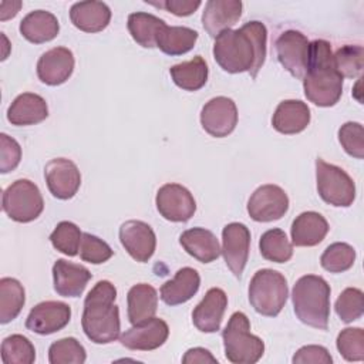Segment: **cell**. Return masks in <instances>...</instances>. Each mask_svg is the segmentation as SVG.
<instances>
[{
	"label": "cell",
	"mask_w": 364,
	"mask_h": 364,
	"mask_svg": "<svg viewBox=\"0 0 364 364\" xmlns=\"http://www.w3.org/2000/svg\"><path fill=\"white\" fill-rule=\"evenodd\" d=\"M289 296L286 277L273 269L257 270L249 284V301L262 316L276 317Z\"/></svg>",
	"instance_id": "obj_6"
},
{
	"label": "cell",
	"mask_w": 364,
	"mask_h": 364,
	"mask_svg": "<svg viewBox=\"0 0 364 364\" xmlns=\"http://www.w3.org/2000/svg\"><path fill=\"white\" fill-rule=\"evenodd\" d=\"M179 243L188 255L200 263H210L220 255V246L213 232L205 228H192L179 236Z\"/></svg>",
	"instance_id": "obj_27"
},
{
	"label": "cell",
	"mask_w": 364,
	"mask_h": 364,
	"mask_svg": "<svg viewBox=\"0 0 364 364\" xmlns=\"http://www.w3.org/2000/svg\"><path fill=\"white\" fill-rule=\"evenodd\" d=\"M60 31V24L57 17L46 10L30 11L20 21L21 36L34 44H41L51 41L57 37Z\"/></svg>",
	"instance_id": "obj_28"
},
{
	"label": "cell",
	"mask_w": 364,
	"mask_h": 364,
	"mask_svg": "<svg viewBox=\"0 0 364 364\" xmlns=\"http://www.w3.org/2000/svg\"><path fill=\"white\" fill-rule=\"evenodd\" d=\"M222 338L225 355L233 364H255L264 353V343L250 333V321L242 311L230 316Z\"/></svg>",
	"instance_id": "obj_5"
},
{
	"label": "cell",
	"mask_w": 364,
	"mask_h": 364,
	"mask_svg": "<svg viewBox=\"0 0 364 364\" xmlns=\"http://www.w3.org/2000/svg\"><path fill=\"white\" fill-rule=\"evenodd\" d=\"M291 361L294 364H331L333 358L326 347L310 344L299 348Z\"/></svg>",
	"instance_id": "obj_45"
},
{
	"label": "cell",
	"mask_w": 364,
	"mask_h": 364,
	"mask_svg": "<svg viewBox=\"0 0 364 364\" xmlns=\"http://www.w3.org/2000/svg\"><path fill=\"white\" fill-rule=\"evenodd\" d=\"M91 277V272L85 266L64 259H58L53 266L54 290L63 297L81 296Z\"/></svg>",
	"instance_id": "obj_21"
},
{
	"label": "cell",
	"mask_w": 364,
	"mask_h": 364,
	"mask_svg": "<svg viewBox=\"0 0 364 364\" xmlns=\"http://www.w3.org/2000/svg\"><path fill=\"white\" fill-rule=\"evenodd\" d=\"M303 88L306 98L317 107H333L338 102L343 94V77L334 67L328 41L314 40L310 43Z\"/></svg>",
	"instance_id": "obj_2"
},
{
	"label": "cell",
	"mask_w": 364,
	"mask_h": 364,
	"mask_svg": "<svg viewBox=\"0 0 364 364\" xmlns=\"http://www.w3.org/2000/svg\"><path fill=\"white\" fill-rule=\"evenodd\" d=\"M243 4L240 0H209L202 13V24L210 37H218L229 30L242 16Z\"/></svg>",
	"instance_id": "obj_20"
},
{
	"label": "cell",
	"mask_w": 364,
	"mask_h": 364,
	"mask_svg": "<svg viewBox=\"0 0 364 364\" xmlns=\"http://www.w3.org/2000/svg\"><path fill=\"white\" fill-rule=\"evenodd\" d=\"M71 320L68 304L55 300H47L36 304L26 320V327L40 336H48L64 328Z\"/></svg>",
	"instance_id": "obj_14"
},
{
	"label": "cell",
	"mask_w": 364,
	"mask_h": 364,
	"mask_svg": "<svg viewBox=\"0 0 364 364\" xmlns=\"http://www.w3.org/2000/svg\"><path fill=\"white\" fill-rule=\"evenodd\" d=\"M355 260V250L344 242H336L326 247L320 257L321 267L330 273H341L348 270Z\"/></svg>",
	"instance_id": "obj_36"
},
{
	"label": "cell",
	"mask_w": 364,
	"mask_h": 364,
	"mask_svg": "<svg viewBox=\"0 0 364 364\" xmlns=\"http://www.w3.org/2000/svg\"><path fill=\"white\" fill-rule=\"evenodd\" d=\"M330 286L316 274L301 276L293 286L291 300L297 318L314 328L327 330L330 318Z\"/></svg>",
	"instance_id": "obj_4"
},
{
	"label": "cell",
	"mask_w": 364,
	"mask_h": 364,
	"mask_svg": "<svg viewBox=\"0 0 364 364\" xmlns=\"http://www.w3.org/2000/svg\"><path fill=\"white\" fill-rule=\"evenodd\" d=\"M44 176L51 195L63 200L71 199L81 185L77 165L67 158L51 159L44 168Z\"/></svg>",
	"instance_id": "obj_15"
},
{
	"label": "cell",
	"mask_w": 364,
	"mask_h": 364,
	"mask_svg": "<svg viewBox=\"0 0 364 364\" xmlns=\"http://www.w3.org/2000/svg\"><path fill=\"white\" fill-rule=\"evenodd\" d=\"M128 318L132 326L141 324L155 317L158 307V293L154 286L148 283L134 284L127 296Z\"/></svg>",
	"instance_id": "obj_29"
},
{
	"label": "cell",
	"mask_w": 364,
	"mask_h": 364,
	"mask_svg": "<svg viewBox=\"0 0 364 364\" xmlns=\"http://www.w3.org/2000/svg\"><path fill=\"white\" fill-rule=\"evenodd\" d=\"M48 117L46 100L33 92H23L14 98L7 109V119L13 125H34Z\"/></svg>",
	"instance_id": "obj_25"
},
{
	"label": "cell",
	"mask_w": 364,
	"mask_h": 364,
	"mask_svg": "<svg viewBox=\"0 0 364 364\" xmlns=\"http://www.w3.org/2000/svg\"><path fill=\"white\" fill-rule=\"evenodd\" d=\"M115 299V286L108 280H100L84 300L81 326L95 344H108L119 337V310Z\"/></svg>",
	"instance_id": "obj_3"
},
{
	"label": "cell",
	"mask_w": 364,
	"mask_h": 364,
	"mask_svg": "<svg viewBox=\"0 0 364 364\" xmlns=\"http://www.w3.org/2000/svg\"><path fill=\"white\" fill-rule=\"evenodd\" d=\"M182 363L185 364H203V363H216L218 360L210 354L209 350L202 348V347H193L189 348L185 355L182 357Z\"/></svg>",
	"instance_id": "obj_47"
},
{
	"label": "cell",
	"mask_w": 364,
	"mask_h": 364,
	"mask_svg": "<svg viewBox=\"0 0 364 364\" xmlns=\"http://www.w3.org/2000/svg\"><path fill=\"white\" fill-rule=\"evenodd\" d=\"M198 40V31L182 26H164L156 37V47L168 55H182L191 51Z\"/></svg>",
	"instance_id": "obj_30"
},
{
	"label": "cell",
	"mask_w": 364,
	"mask_h": 364,
	"mask_svg": "<svg viewBox=\"0 0 364 364\" xmlns=\"http://www.w3.org/2000/svg\"><path fill=\"white\" fill-rule=\"evenodd\" d=\"M316 181L320 198L333 206L347 208L355 199V185L350 175L321 158L316 159Z\"/></svg>",
	"instance_id": "obj_8"
},
{
	"label": "cell",
	"mask_w": 364,
	"mask_h": 364,
	"mask_svg": "<svg viewBox=\"0 0 364 364\" xmlns=\"http://www.w3.org/2000/svg\"><path fill=\"white\" fill-rule=\"evenodd\" d=\"M200 286V276L193 267H182L172 280L161 286V299L168 306H178L191 300Z\"/></svg>",
	"instance_id": "obj_26"
},
{
	"label": "cell",
	"mask_w": 364,
	"mask_h": 364,
	"mask_svg": "<svg viewBox=\"0 0 364 364\" xmlns=\"http://www.w3.org/2000/svg\"><path fill=\"white\" fill-rule=\"evenodd\" d=\"M82 233L80 228L68 220L60 222L50 235L51 245L65 256H75L80 250Z\"/></svg>",
	"instance_id": "obj_39"
},
{
	"label": "cell",
	"mask_w": 364,
	"mask_h": 364,
	"mask_svg": "<svg viewBox=\"0 0 364 364\" xmlns=\"http://www.w3.org/2000/svg\"><path fill=\"white\" fill-rule=\"evenodd\" d=\"M85 358V348L74 337L60 338L48 348V361L51 364H82Z\"/></svg>",
	"instance_id": "obj_37"
},
{
	"label": "cell",
	"mask_w": 364,
	"mask_h": 364,
	"mask_svg": "<svg viewBox=\"0 0 364 364\" xmlns=\"http://www.w3.org/2000/svg\"><path fill=\"white\" fill-rule=\"evenodd\" d=\"M21 159L18 142L7 134L0 135V172L7 173L17 168Z\"/></svg>",
	"instance_id": "obj_44"
},
{
	"label": "cell",
	"mask_w": 364,
	"mask_h": 364,
	"mask_svg": "<svg viewBox=\"0 0 364 364\" xmlns=\"http://www.w3.org/2000/svg\"><path fill=\"white\" fill-rule=\"evenodd\" d=\"M337 316L344 323H353L358 320L364 313L363 291L357 287L344 289L334 304Z\"/></svg>",
	"instance_id": "obj_40"
},
{
	"label": "cell",
	"mask_w": 364,
	"mask_h": 364,
	"mask_svg": "<svg viewBox=\"0 0 364 364\" xmlns=\"http://www.w3.org/2000/svg\"><path fill=\"white\" fill-rule=\"evenodd\" d=\"M289 209V196L277 185L259 186L247 202V213L256 222L277 220Z\"/></svg>",
	"instance_id": "obj_10"
},
{
	"label": "cell",
	"mask_w": 364,
	"mask_h": 364,
	"mask_svg": "<svg viewBox=\"0 0 364 364\" xmlns=\"http://www.w3.org/2000/svg\"><path fill=\"white\" fill-rule=\"evenodd\" d=\"M228 307V296L219 287H212L192 311V323L202 333H216Z\"/></svg>",
	"instance_id": "obj_19"
},
{
	"label": "cell",
	"mask_w": 364,
	"mask_h": 364,
	"mask_svg": "<svg viewBox=\"0 0 364 364\" xmlns=\"http://www.w3.org/2000/svg\"><path fill=\"white\" fill-rule=\"evenodd\" d=\"M267 30L262 21H249L237 30L222 31L213 44L215 61L230 74L249 71L256 78L266 60Z\"/></svg>",
	"instance_id": "obj_1"
},
{
	"label": "cell",
	"mask_w": 364,
	"mask_h": 364,
	"mask_svg": "<svg viewBox=\"0 0 364 364\" xmlns=\"http://www.w3.org/2000/svg\"><path fill=\"white\" fill-rule=\"evenodd\" d=\"M26 301L23 284L13 277L0 279V323L6 324L14 320Z\"/></svg>",
	"instance_id": "obj_33"
},
{
	"label": "cell",
	"mask_w": 364,
	"mask_h": 364,
	"mask_svg": "<svg viewBox=\"0 0 364 364\" xmlns=\"http://www.w3.org/2000/svg\"><path fill=\"white\" fill-rule=\"evenodd\" d=\"M164 26L165 21L151 13L136 11L128 16V31L131 37L145 48L156 47V37Z\"/></svg>",
	"instance_id": "obj_32"
},
{
	"label": "cell",
	"mask_w": 364,
	"mask_h": 364,
	"mask_svg": "<svg viewBox=\"0 0 364 364\" xmlns=\"http://www.w3.org/2000/svg\"><path fill=\"white\" fill-rule=\"evenodd\" d=\"M337 350L347 361L364 360V331L361 327H347L337 336Z\"/></svg>",
	"instance_id": "obj_41"
},
{
	"label": "cell",
	"mask_w": 364,
	"mask_h": 364,
	"mask_svg": "<svg viewBox=\"0 0 364 364\" xmlns=\"http://www.w3.org/2000/svg\"><path fill=\"white\" fill-rule=\"evenodd\" d=\"M169 74L173 82L185 91H198L208 81V65L200 55H195L189 61H183L171 67Z\"/></svg>",
	"instance_id": "obj_31"
},
{
	"label": "cell",
	"mask_w": 364,
	"mask_h": 364,
	"mask_svg": "<svg viewBox=\"0 0 364 364\" xmlns=\"http://www.w3.org/2000/svg\"><path fill=\"white\" fill-rule=\"evenodd\" d=\"M149 4L162 7L175 16L185 17V16H191L192 13H195L196 9L200 6V1L199 0H165V1L149 3Z\"/></svg>",
	"instance_id": "obj_46"
},
{
	"label": "cell",
	"mask_w": 364,
	"mask_h": 364,
	"mask_svg": "<svg viewBox=\"0 0 364 364\" xmlns=\"http://www.w3.org/2000/svg\"><path fill=\"white\" fill-rule=\"evenodd\" d=\"M168 336V324L159 317H152L141 324H135L128 328L119 337V341L124 347L129 350L149 351L161 347L166 341Z\"/></svg>",
	"instance_id": "obj_17"
},
{
	"label": "cell",
	"mask_w": 364,
	"mask_h": 364,
	"mask_svg": "<svg viewBox=\"0 0 364 364\" xmlns=\"http://www.w3.org/2000/svg\"><path fill=\"white\" fill-rule=\"evenodd\" d=\"M333 61L343 78L358 77L364 65V50L361 46L346 44L333 54Z\"/></svg>",
	"instance_id": "obj_38"
},
{
	"label": "cell",
	"mask_w": 364,
	"mask_h": 364,
	"mask_svg": "<svg viewBox=\"0 0 364 364\" xmlns=\"http://www.w3.org/2000/svg\"><path fill=\"white\" fill-rule=\"evenodd\" d=\"M1 208L11 220L27 223L41 215L44 200L34 182L28 179H17L4 189Z\"/></svg>",
	"instance_id": "obj_7"
},
{
	"label": "cell",
	"mask_w": 364,
	"mask_h": 364,
	"mask_svg": "<svg viewBox=\"0 0 364 364\" xmlns=\"http://www.w3.org/2000/svg\"><path fill=\"white\" fill-rule=\"evenodd\" d=\"M310 124V108L300 100L282 101L272 118L273 128L284 135H293L304 131Z\"/></svg>",
	"instance_id": "obj_22"
},
{
	"label": "cell",
	"mask_w": 364,
	"mask_h": 364,
	"mask_svg": "<svg viewBox=\"0 0 364 364\" xmlns=\"http://www.w3.org/2000/svg\"><path fill=\"white\" fill-rule=\"evenodd\" d=\"M36 360L33 343L23 334H11L1 343V361L4 364H31Z\"/></svg>",
	"instance_id": "obj_35"
},
{
	"label": "cell",
	"mask_w": 364,
	"mask_h": 364,
	"mask_svg": "<svg viewBox=\"0 0 364 364\" xmlns=\"http://www.w3.org/2000/svg\"><path fill=\"white\" fill-rule=\"evenodd\" d=\"M328 223L318 212H303L291 223V242L294 246L311 247L323 242L328 232Z\"/></svg>",
	"instance_id": "obj_24"
},
{
	"label": "cell",
	"mask_w": 364,
	"mask_h": 364,
	"mask_svg": "<svg viewBox=\"0 0 364 364\" xmlns=\"http://www.w3.org/2000/svg\"><path fill=\"white\" fill-rule=\"evenodd\" d=\"M259 249L266 260L286 263L293 256V247L282 229L266 230L259 240Z\"/></svg>",
	"instance_id": "obj_34"
},
{
	"label": "cell",
	"mask_w": 364,
	"mask_h": 364,
	"mask_svg": "<svg viewBox=\"0 0 364 364\" xmlns=\"http://www.w3.org/2000/svg\"><path fill=\"white\" fill-rule=\"evenodd\" d=\"M21 7V1L20 0H16V1H1L0 3V20L4 21V20H9L11 17H14L18 10Z\"/></svg>",
	"instance_id": "obj_48"
},
{
	"label": "cell",
	"mask_w": 364,
	"mask_h": 364,
	"mask_svg": "<svg viewBox=\"0 0 364 364\" xmlns=\"http://www.w3.org/2000/svg\"><path fill=\"white\" fill-rule=\"evenodd\" d=\"M71 23L81 31H102L111 20V10L104 1H77L70 9Z\"/></svg>",
	"instance_id": "obj_23"
},
{
	"label": "cell",
	"mask_w": 364,
	"mask_h": 364,
	"mask_svg": "<svg viewBox=\"0 0 364 364\" xmlns=\"http://www.w3.org/2000/svg\"><path fill=\"white\" fill-rule=\"evenodd\" d=\"M155 203L161 216L171 222H186L196 210L192 193L179 183L162 185L156 192Z\"/></svg>",
	"instance_id": "obj_11"
},
{
	"label": "cell",
	"mask_w": 364,
	"mask_h": 364,
	"mask_svg": "<svg viewBox=\"0 0 364 364\" xmlns=\"http://www.w3.org/2000/svg\"><path fill=\"white\" fill-rule=\"evenodd\" d=\"M250 230L239 222L228 223L222 230V249L225 263L235 277L240 279L249 257Z\"/></svg>",
	"instance_id": "obj_12"
},
{
	"label": "cell",
	"mask_w": 364,
	"mask_h": 364,
	"mask_svg": "<svg viewBox=\"0 0 364 364\" xmlns=\"http://www.w3.org/2000/svg\"><path fill=\"white\" fill-rule=\"evenodd\" d=\"M202 128L215 138H223L233 132L237 124V108L232 98L215 97L200 111Z\"/></svg>",
	"instance_id": "obj_13"
},
{
	"label": "cell",
	"mask_w": 364,
	"mask_h": 364,
	"mask_svg": "<svg viewBox=\"0 0 364 364\" xmlns=\"http://www.w3.org/2000/svg\"><path fill=\"white\" fill-rule=\"evenodd\" d=\"M279 63L296 78H303L310 54V41L297 30L283 31L276 40Z\"/></svg>",
	"instance_id": "obj_9"
},
{
	"label": "cell",
	"mask_w": 364,
	"mask_h": 364,
	"mask_svg": "<svg viewBox=\"0 0 364 364\" xmlns=\"http://www.w3.org/2000/svg\"><path fill=\"white\" fill-rule=\"evenodd\" d=\"M74 71V55L67 47H54L37 61V75L47 85L65 82Z\"/></svg>",
	"instance_id": "obj_18"
},
{
	"label": "cell",
	"mask_w": 364,
	"mask_h": 364,
	"mask_svg": "<svg viewBox=\"0 0 364 364\" xmlns=\"http://www.w3.org/2000/svg\"><path fill=\"white\" fill-rule=\"evenodd\" d=\"M338 141L350 156L364 158V129L360 122L348 121L343 124L338 129Z\"/></svg>",
	"instance_id": "obj_42"
},
{
	"label": "cell",
	"mask_w": 364,
	"mask_h": 364,
	"mask_svg": "<svg viewBox=\"0 0 364 364\" xmlns=\"http://www.w3.org/2000/svg\"><path fill=\"white\" fill-rule=\"evenodd\" d=\"M119 240L128 255L139 262H148L156 247V236L152 228L142 220H127L119 228Z\"/></svg>",
	"instance_id": "obj_16"
},
{
	"label": "cell",
	"mask_w": 364,
	"mask_h": 364,
	"mask_svg": "<svg viewBox=\"0 0 364 364\" xmlns=\"http://www.w3.org/2000/svg\"><path fill=\"white\" fill-rule=\"evenodd\" d=\"M112 255L114 252L107 242H104L102 239L91 233H82V239L80 245V257L84 262H88L92 264H101L108 259H111Z\"/></svg>",
	"instance_id": "obj_43"
}]
</instances>
